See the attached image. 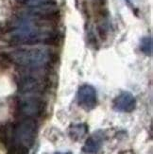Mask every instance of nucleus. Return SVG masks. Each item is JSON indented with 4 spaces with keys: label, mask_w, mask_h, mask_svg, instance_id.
<instances>
[{
    "label": "nucleus",
    "mask_w": 153,
    "mask_h": 154,
    "mask_svg": "<svg viewBox=\"0 0 153 154\" xmlns=\"http://www.w3.org/2000/svg\"><path fill=\"white\" fill-rule=\"evenodd\" d=\"M112 107L119 112H131L136 107V99L131 93L123 92L115 97Z\"/></svg>",
    "instance_id": "5"
},
{
    "label": "nucleus",
    "mask_w": 153,
    "mask_h": 154,
    "mask_svg": "<svg viewBox=\"0 0 153 154\" xmlns=\"http://www.w3.org/2000/svg\"><path fill=\"white\" fill-rule=\"evenodd\" d=\"M141 50L145 55H150L152 52V43L150 38H145L141 43Z\"/></svg>",
    "instance_id": "8"
},
{
    "label": "nucleus",
    "mask_w": 153,
    "mask_h": 154,
    "mask_svg": "<svg viewBox=\"0 0 153 154\" xmlns=\"http://www.w3.org/2000/svg\"><path fill=\"white\" fill-rule=\"evenodd\" d=\"M37 126L33 120H25L20 123L15 131V138L19 145L24 148H30L36 138Z\"/></svg>",
    "instance_id": "2"
},
{
    "label": "nucleus",
    "mask_w": 153,
    "mask_h": 154,
    "mask_svg": "<svg viewBox=\"0 0 153 154\" xmlns=\"http://www.w3.org/2000/svg\"><path fill=\"white\" fill-rule=\"evenodd\" d=\"M55 154H72V152H70V151H66V152H56Z\"/></svg>",
    "instance_id": "9"
},
{
    "label": "nucleus",
    "mask_w": 153,
    "mask_h": 154,
    "mask_svg": "<svg viewBox=\"0 0 153 154\" xmlns=\"http://www.w3.org/2000/svg\"><path fill=\"white\" fill-rule=\"evenodd\" d=\"M43 100L37 94H25L21 100V110L26 116H35L43 111Z\"/></svg>",
    "instance_id": "4"
},
{
    "label": "nucleus",
    "mask_w": 153,
    "mask_h": 154,
    "mask_svg": "<svg viewBox=\"0 0 153 154\" xmlns=\"http://www.w3.org/2000/svg\"><path fill=\"white\" fill-rule=\"evenodd\" d=\"M104 142V133L101 131L94 132L86 140L83 146V152L86 154H96L101 149V146Z\"/></svg>",
    "instance_id": "6"
},
{
    "label": "nucleus",
    "mask_w": 153,
    "mask_h": 154,
    "mask_svg": "<svg viewBox=\"0 0 153 154\" xmlns=\"http://www.w3.org/2000/svg\"><path fill=\"white\" fill-rule=\"evenodd\" d=\"M87 132V127L84 124L72 125L69 128V135L74 140L81 139Z\"/></svg>",
    "instance_id": "7"
},
{
    "label": "nucleus",
    "mask_w": 153,
    "mask_h": 154,
    "mask_svg": "<svg viewBox=\"0 0 153 154\" xmlns=\"http://www.w3.org/2000/svg\"><path fill=\"white\" fill-rule=\"evenodd\" d=\"M13 59L29 70H41L49 63L51 55L44 49H29L15 53Z\"/></svg>",
    "instance_id": "1"
},
{
    "label": "nucleus",
    "mask_w": 153,
    "mask_h": 154,
    "mask_svg": "<svg viewBox=\"0 0 153 154\" xmlns=\"http://www.w3.org/2000/svg\"><path fill=\"white\" fill-rule=\"evenodd\" d=\"M77 101L85 111H91L97 104V94L92 85L84 84L79 87L77 93Z\"/></svg>",
    "instance_id": "3"
}]
</instances>
